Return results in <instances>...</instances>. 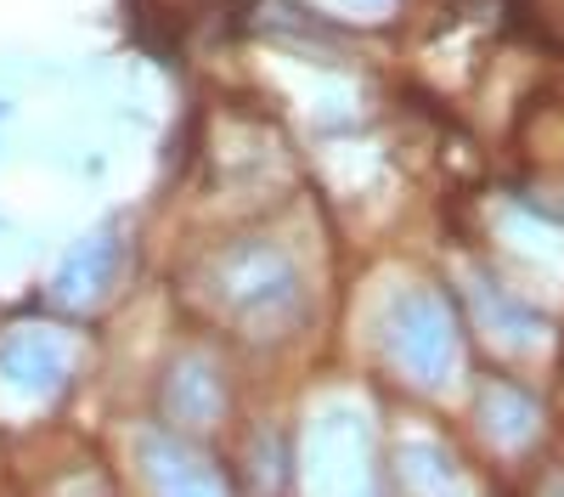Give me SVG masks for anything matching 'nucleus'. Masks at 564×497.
Segmentation results:
<instances>
[{
	"mask_svg": "<svg viewBox=\"0 0 564 497\" xmlns=\"http://www.w3.org/2000/svg\"><path fill=\"white\" fill-rule=\"evenodd\" d=\"M209 289H215L220 311L231 316V328L249 334V339H276V334L300 328V316H305V278H300V266L282 255L276 244H265V238L231 244L215 260Z\"/></svg>",
	"mask_w": 564,
	"mask_h": 497,
	"instance_id": "nucleus-1",
	"label": "nucleus"
},
{
	"mask_svg": "<svg viewBox=\"0 0 564 497\" xmlns=\"http://www.w3.org/2000/svg\"><path fill=\"white\" fill-rule=\"evenodd\" d=\"M384 350L406 379L441 385L457 361V328H452V311L441 305V294H430V289L395 294L390 323H384Z\"/></svg>",
	"mask_w": 564,
	"mask_h": 497,
	"instance_id": "nucleus-2",
	"label": "nucleus"
},
{
	"mask_svg": "<svg viewBox=\"0 0 564 497\" xmlns=\"http://www.w3.org/2000/svg\"><path fill=\"white\" fill-rule=\"evenodd\" d=\"M74 379L68 334L29 316V323L0 328V390L18 401H57Z\"/></svg>",
	"mask_w": 564,
	"mask_h": 497,
	"instance_id": "nucleus-3",
	"label": "nucleus"
},
{
	"mask_svg": "<svg viewBox=\"0 0 564 497\" xmlns=\"http://www.w3.org/2000/svg\"><path fill=\"white\" fill-rule=\"evenodd\" d=\"M141 475H148L153 497H231L209 452H198L193 441H181L170 430L141 435Z\"/></svg>",
	"mask_w": 564,
	"mask_h": 497,
	"instance_id": "nucleus-4",
	"label": "nucleus"
},
{
	"mask_svg": "<svg viewBox=\"0 0 564 497\" xmlns=\"http://www.w3.org/2000/svg\"><path fill=\"white\" fill-rule=\"evenodd\" d=\"M119 271H124V233L113 220H102L97 233H85L79 244H68V255L52 271V294L63 305H90V300H102L119 283Z\"/></svg>",
	"mask_w": 564,
	"mask_h": 497,
	"instance_id": "nucleus-5",
	"label": "nucleus"
},
{
	"mask_svg": "<svg viewBox=\"0 0 564 497\" xmlns=\"http://www.w3.org/2000/svg\"><path fill=\"white\" fill-rule=\"evenodd\" d=\"M164 407H170V419H181V424H209L220 407H226L220 374L209 368V361H198V356L175 361L170 390H164Z\"/></svg>",
	"mask_w": 564,
	"mask_h": 497,
	"instance_id": "nucleus-6",
	"label": "nucleus"
},
{
	"mask_svg": "<svg viewBox=\"0 0 564 497\" xmlns=\"http://www.w3.org/2000/svg\"><path fill=\"white\" fill-rule=\"evenodd\" d=\"M345 7H350V12H390L395 0H345Z\"/></svg>",
	"mask_w": 564,
	"mask_h": 497,
	"instance_id": "nucleus-7",
	"label": "nucleus"
},
{
	"mask_svg": "<svg viewBox=\"0 0 564 497\" xmlns=\"http://www.w3.org/2000/svg\"><path fill=\"white\" fill-rule=\"evenodd\" d=\"M7 119H12V102H7V97H0V125H7Z\"/></svg>",
	"mask_w": 564,
	"mask_h": 497,
	"instance_id": "nucleus-8",
	"label": "nucleus"
},
{
	"mask_svg": "<svg viewBox=\"0 0 564 497\" xmlns=\"http://www.w3.org/2000/svg\"><path fill=\"white\" fill-rule=\"evenodd\" d=\"M0 233H7V215H0Z\"/></svg>",
	"mask_w": 564,
	"mask_h": 497,
	"instance_id": "nucleus-9",
	"label": "nucleus"
}]
</instances>
